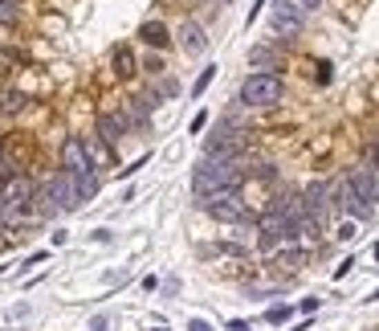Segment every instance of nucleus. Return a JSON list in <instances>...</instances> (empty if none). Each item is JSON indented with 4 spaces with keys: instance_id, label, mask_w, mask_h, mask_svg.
Instances as JSON below:
<instances>
[{
    "instance_id": "19",
    "label": "nucleus",
    "mask_w": 379,
    "mask_h": 331,
    "mask_svg": "<svg viewBox=\"0 0 379 331\" xmlns=\"http://www.w3.org/2000/svg\"><path fill=\"white\" fill-rule=\"evenodd\" d=\"M212 78H216V66H204V70H200V78H196V86H192V95L200 98L212 86Z\"/></svg>"
},
{
    "instance_id": "32",
    "label": "nucleus",
    "mask_w": 379,
    "mask_h": 331,
    "mask_svg": "<svg viewBox=\"0 0 379 331\" xmlns=\"http://www.w3.org/2000/svg\"><path fill=\"white\" fill-rule=\"evenodd\" d=\"M351 237H355V225H351V221H347V225H342V229H338V241H351Z\"/></svg>"
},
{
    "instance_id": "25",
    "label": "nucleus",
    "mask_w": 379,
    "mask_h": 331,
    "mask_svg": "<svg viewBox=\"0 0 379 331\" xmlns=\"http://www.w3.org/2000/svg\"><path fill=\"white\" fill-rule=\"evenodd\" d=\"M367 168L379 172V143H367Z\"/></svg>"
},
{
    "instance_id": "38",
    "label": "nucleus",
    "mask_w": 379,
    "mask_h": 331,
    "mask_svg": "<svg viewBox=\"0 0 379 331\" xmlns=\"http://www.w3.org/2000/svg\"><path fill=\"white\" fill-rule=\"evenodd\" d=\"M0 274H4V266H0Z\"/></svg>"
},
{
    "instance_id": "26",
    "label": "nucleus",
    "mask_w": 379,
    "mask_h": 331,
    "mask_svg": "<svg viewBox=\"0 0 379 331\" xmlns=\"http://www.w3.org/2000/svg\"><path fill=\"white\" fill-rule=\"evenodd\" d=\"M90 331H110V319H106V315H94V319H90Z\"/></svg>"
},
{
    "instance_id": "3",
    "label": "nucleus",
    "mask_w": 379,
    "mask_h": 331,
    "mask_svg": "<svg viewBox=\"0 0 379 331\" xmlns=\"http://www.w3.org/2000/svg\"><path fill=\"white\" fill-rule=\"evenodd\" d=\"M200 205H204V213L216 217V221H245V200H241V189H216V192H208Z\"/></svg>"
},
{
    "instance_id": "9",
    "label": "nucleus",
    "mask_w": 379,
    "mask_h": 331,
    "mask_svg": "<svg viewBox=\"0 0 379 331\" xmlns=\"http://www.w3.org/2000/svg\"><path fill=\"white\" fill-rule=\"evenodd\" d=\"M126 131H130V127H126V115H123V111H102V115H98V127H94V135H98L102 143L119 147V140H123Z\"/></svg>"
},
{
    "instance_id": "23",
    "label": "nucleus",
    "mask_w": 379,
    "mask_h": 331,
    "mask_svg": "<svg viewBox=\"0 0 379 331\" xmlns=\"http://www.w3.org/2000/svg\"><path fill=\"white\" fill-rule=\"evenodd\" d=\"M143 70H147V74H164V57H159V53H151V57H147V66H143Z\"/></svg>"
},
{
    "instance_id": "24",
    "label": "nucleus",
    "mask_w": 379,
    "mask_h": 331,
    "mask_svg": "<svg viewBox=\"0 0 379 331\" xmlns=\"http://www.w3.org/2000/svg\"><path fill=\"white\" fill-rule=\"evenodd\" d=\"M204 127H208V111H200V115H196V119H192V127H188V131H192V135H200V131H204Z\"/></svg>"
},
{
    "instance_id": "17",
    "label": "nucleus",
    "mask_w": 379,
    "mask_h": 331,
    "mask_svg": "<svg viewBox=\"0 0 379 331\" xmlns=\"http://www.w3.org/2000/svg\"><path fill=\"white\" fill-rule=\"evenodd\" d=\"M25 102H29V98L21 95V91H8V95L0 98V111H4V115H17V111H25Z\"/></svg>"
},
{
    "instance_id": "1",
    "label": "nucleus",
    "mask_w": 379,
    "mask_h": 331,
    "mask_svg": "<svg viewBox=\"0 0 379 331\" xmlns=\"http://www.w3.org/2000/svg\"><path fill=\"white\" fill-rule=\"evenodd\" d=\"M192 189L204 200L216 189H241V172H237V160H200L196 176H192Z\"/></svg>"
},
{
    "instance_id": "21",
    "label": "nucleus",
    "mask_w": 379,
    "mask_h": 331,
    "mask_svg": "<svg viewBox=\"0 0 379 331\" xmlns=\"http://www.w3.org/2000/svg\"><path fill=\"white\" fill-rule=\"evenodd\" d=\"M302 262H306V254H282V258H278V266H286V270H298V266H302Z\"/></svg>"
},
{
    "instance_id": "13",
    "label": "nucleus",
    "mask_w": 379,
    "mask_h": 331,
    "mask_svg": "<svg viewBox=\"0 0 379 331\" xmlns=\"http://www.w3.org/2000/svg\"><path fill=\"white\" fill-rule=\"evenodd\" d=\"M335 200H338V209H347V213H351V217H359V221H367V217H371V213H376V209H371V205H367V200H359V196H355V192L347 189V180H342V185H338Z\"/></svg>"
},
{
    "instance_id": "27",
    "label": "nucleus",
    "mask_w": 379,
    "mask_h": 331,
    "mask_svg": "<svg viewBox=\"0 0 379 331\" xmlns=\"http://www.w3.org/2000/svg\"><path fill=\"white\" fill-rule=\"evenodd\" d=\"M298 311H302V315H314V311H318V299H302Z\"/></svg>"
},
{
    "instance_id": "28",
    "label": "nucleus",
    "mask_w": 379,
    "mask_h": 331,
    "mask_svg": "<svg viewBox=\"0 0 379 331\" xmlns=\"http://www.w3.org/2000/svg\"><path fill=\"white\" fill-rule=\"evenodd\" d=\"M143 164H147V155H143V160H135V164H130V168H119V176H123V180H126V176H135V172H139V168H143Z\"/></svg>"
},
{
    "instance_id": "12",
    "label": "nucleus",
    "mask_w": 379,
    "mask_h": 331,
    "mask_svg": "<svg viewBox=\"0 0 379 331\" xmlns=\"http://www.w3.org/2000/svg\"><path fill=\"white\" fill-rule=\"evenodd\" d=\"M139 41H143L147 49H155V53H159V49L171 46V29L164 25V21H143V25H139Z\"/></svg>"
},
{
    "instance_id": "33",
    "label": "nucleus",
    "mask_w": 379,
    "mask_h": 331,
    "mask_svg": "<svg viewBox=\"0 0 379 331\" xmlns=\"http://www.w3.org/2000/svg\"><path fill=\"white\" fill-rule=\"evenodd\" d=\"M4 160H8V143L0 140V168H4Z\"/></svg>"
},
{
    "instance_id": "36",
    "label": "nucleus",
    "mask_w": 379,
    "mask_h": 331,
    "mask_svg": "<svg viewBox=\"0 0 379 331\" xmlns=\"http://www.w3.org/2000/svg\"><path fill=\"white\" fill-rule=\"evenodd\" d=\"M376 262H379V245H376Z\"/></svg>"
},
{
    "instance_id": "7",
    "label": "nucleus",
    "mask_w": 379,
    "mask_h": 331,
    "mask_svg": "<svg viewBox=\"0 0 379 331\" xmlns=\"http://www.w3.org/2000/svg\"><path fill=\"white\" fill-rule=\"evenodd\" d=\"M57 160H61V172H70V176H86V172H94V168H90V160H86L82 135H70V140H61Z\"/></svg>"
},
{
    "instance_id": "20",
    "label": "nucleus",
    "mask_w": 379,
    "mask_h": 331,
    "mask_svg": "<svg viewBox=\"0 0 379 331\" xmlns=\"http://www.w3.org/2000/svg\"><path fill=\"white\" fill-rule=\"evenodd\" d=\"M249 62H253V66H269V62H273V49H269V46H253L249 49Z\"/></svg>"
},
{
    "instance_id": "15",
    "label": "nucleus",
    "mask_w": 379,
    "mask_h": 331,
    "mask_svg": "<svg viewBox=\"0 0 379 331\" xmlns=\"http://www.w3.org/2000/svg\"><path fill=\"white\" fill-rule=\"evenodd\" d=\"M110 66H115V74H119L123 82L139 74V57H135V49H130V46H115V53H110Z\"/></svg>"
},
{
    "instance_id": "37",
    "label": "nucleus",
    "mask_w": 379,
    "mask_h": 331,
    "mask_svg": "<svg viewBox=\"0 0 379 331\" xmlns=\"http://www.w3.org/2000/svg\"><path fill=\"white\" fill-rule=\"evenodd\" d=\"M155 331H168V328H155Z\"/></svg>"
},
{
    "instance_id": "18",
    "label": "nucleus",
    "mask_w": 379,
    "mask_h": 331,
    "mask_svg": "<svg viewBox=\"0 0 379 331\" xmlns=\"http://www.w3.org/2000/svg\"><path fill=\"white\" fill-rule=\"evenodd\" d=\"M290 315H294V307L278 303V307H269V311H265V323H278V328H282V323H290Z\"/></svg>"
},
{
    "instance_id": "29",
    "label": "nucleus",
    "mask_w": 379,
    "mask_h": 331,
    "mask_svg": "<svg viewBox=\"0 0 379 331\" xmlns=\"http://www.w3.org/2000/svg\"><path fill=\"white\" fill-rule=\"evenodd\" d=\"M351 266H355V258H347V262H338V270H335V278H347V274H351Z\"/></svg>"
},
{
    "instance_id": "11",
    "label": "nucleus",
    "mask_w": 379,
    "mask_h": 331,
    "mask_svg": "<svg viewBox=\"0 0 379 331\" xmlns=\"http://www.w3.org/2000/svg\"><path fill=\"white\" fill-rule=\"evenodd\" d=\"M82 147H86V160H90L94 172L115 168V147H110V143H102L98 135H82Z\"/></svg>"
},
{
    "instance_id": "35",
    "label": "nucleus",
    "mask_w": 379,
    "mask_h": 331,
    "mask_svg": "<svg viewBox=\"0 0 379 331\" xmlns=\"http://www.w3.org/2000/svg\"><path fill=\"white\" fill-rule=\"evenodd\" d=\"M367 303H379V290H376V294H371V299H367Z\"/></svg>"
},
{
    "instance_id": "34",
    "label": "nucleus",
    "mask_w": 379,
    "mask_h": 331,
    "mask_svg": "<svg viewBox=\"0 0 379 331\" xmlns=\"http://www.w3.org/2000/svg\"><path fill=\"white\" fill-rule=\"evenodd\" d=\"M318 4H322V0H302L298 8H318Z\"/></svg>"
},
{
    "instance_id": "14",
    "label": "nucleus",
    "mask_w": 379,
    "mask_h": 331,
    "mask_svg": "<svg viewBox=\"0 0 379 331\" xmlns=\"http://www.w3.org/2000/svg\"><path fill=\"white\" fill-rule=\"evenodd\" d=\"M179 46H184V53H204L208 49V33L196 21H184L179 25Z\"/></svg>"
},
{
    "instance_id": "30",
    "label": "nucleus",
    "mask_w": 379,
    "mask_h": 331,
    "mask_svg": "<svg viewBox=\"0 0 379 331\" xmlns=\"http://www.w3.org/2000/svg\"><path fill=\"white\" fill-rule=\"evenodd\" d=\"M188 331H216V328H212L208 319H192V323H188Z\"/></svg>"
},
{
    "instance_id": "4",
    "label": "nucleus",
    "mask_w": 379,
    "mask_h": 331,
    "mask_svg": "<svg viewBox=\"0 0 379 331\" xmlns=\"http://www.w3.org/2000/svg\"><path fill=\"white\" fill-rule=\"evenodd\" d=\"M45 192H49V200L57 205V213H74V209H82L78 189H74V176H70V172H61V168L45 180Z\"/></svg>"
},
{
    "instance_id": "16",
    "label": "nucleus",
    "mask_w": 379,
    "mask_h": 331,
    "mask_svg": "<svg viewBox=\"0 0 379 331\" xmlns=\"http://www.w3.org/2000/svg\"><path fill=\"white\" fill-rule=\"evenodd\" d=\"M21 25V0H0V29Z\"/></svg>"
},
{
    "instance_id": "22",
    "label": "nucleus",
    "mask_w": 379,
    "mask_h": 331,
    "mask_svg": "<svg viewBox=\"0 0 379 331\" xmlns=\"http://www.w3.org/2000/svg\"><path fill=\"white\" fill-rule=\"evenodd\" d=\"M45 258H49V254H45V249H37V254H29V258H25V262H21V270H33V266H41Z\"/></svg>"
},
{
    "instance_id": "31",
    "label": "nucleus",
    "mask_w": 379,
    "mask_h": 331,
    "mask_svg": "<svg viewBox=\"0 0 379 331\" xmlns=\"http://www.w3.org/2000/svg\"><path fill=\"white\" fill-rule=\"evenodd\" d=\"M229 331H253V323H249V319H233V323H229Z\"/></svg>"
},
{
    "instance_id": "10",
    "label": "nucleus",
    "mask_w": 379,
    "mask_h": 331,
    "mask_svg": "<svg viewBox=\"0 0 379 331\" xmlns=\"http://www.w3.org/2000/svg\"><path fill=\"white\" fill-rule=\"evenodd\" d=\"M237 151H241L237 131H216V135L204 143V160H237Z\"/></svg>"
},
{
    "instance_id": "2",
    "label": "nucleus",
    "mask_w": 379,
    "mask_h": 331,
    "mask_svg": "<svg viewBox=\"0 0 379 331\" xmlns=\"http://www.w3.org/2000/svg\"><path fill=\"white\" fill-rule=\"evenodd\" d=\"M282 95H286V82H282V74H269V70L249 74L241 82V102L245 106H278Z\"/></svg>"
},
{
    "instance_id": "8",
    "label": "nucleus",
    "mask_w": 379,
    "mask_h": 331,
    "mask_svg": "<svg viewBox=\"0 0 379 331\" xmlns=\"http://www.w3.org/2000/svg\"><path fill=\"white\" fill-rule=\"evenodd\" d=\"M347 189L355 192L359 200H367L371 209L379 205V172L376 168H355L351 176H347Z\"/></svg>"
},
{
    "instance_id": "39",
    "label": "nucleus",
    "mask_w": 379,
    "mask_h": 331,
    "mask_svg": "<svg viewBox=\"0 0 379 331\" xmlns=\"http://www.w3.org/2000/svg\"><path fill=\"white\" fill-rule=\"evenodd\" d=\"M0 41H4V37H0Z\"/></svg>"
},
{
    "instance_id": "6",
    "label": "nucleus",
    "mask_w": 379,
    "mask_h": 331,
    "mask_svg": "<svg viewBox=\"0 0 379 331\" xmlns=\"http://www.w3.org/2000/svg\"><path fill=\"white\" fill-rule=\"evenodd\" d=\"M298 229L286 221V217H278V213H269L265 221H261V237H257V245L261 249H278V245H286V241H294Z\"/></svg>"
},
{
    "instance_id": "5",
    "label": "nucleus",
    "mask_w": 379,
    "mask_h": 331,
    "mask_svg": "<svg viewBox=\"0 0 379 331\" xmlns=\"http://www.w3.org/2000/svg\"><path fill=\"white\" fill-rule=\"evenodd\" d=\"M269 25H273V33H282V37H298V33L306 29V17H302V8H298V4L278 0V4H273V12H269Z\"/></svg>"
}]
</instances>
